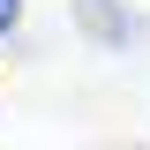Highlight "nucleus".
<instances>
[{
  "label": "nucleus",
  "instance_id": "nucleus-1",
  "mask_svg": "<svg viewBox=\"0 0 150 150\" xmlns=\"http://www.w3.org/2000/svg\"><path fill=\"white\" fill-rule=\"evenodd\" d=\"M75 8H83V23H90L98 45H128L135 38V15H120V0H75Z\"/></svg>",
  "mask_w": 150,
  "mask_h": 150
},
{
  "label": "nucleus",
  "instance_id": "nucleus-2",
  "mask_svg": "<svg viewBox=\"0 0 150 150\" xmlns=\"http://www.w3.org/2000/svg\"><path fill=\"white\" fill-rule=\"evenodd\" d=\"M15 23H23V0H0V38L15 30Z\"/></svg>",
  "mask_w": 150,
  "mask_h": 150
}]
</instances>
